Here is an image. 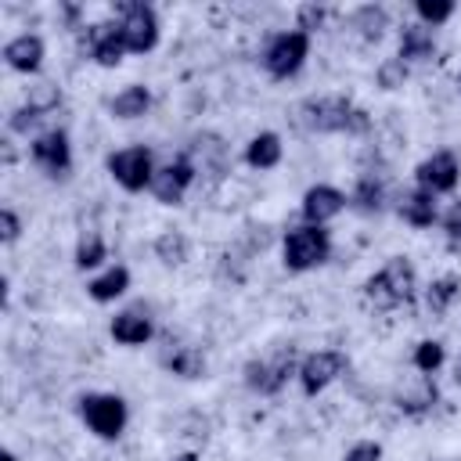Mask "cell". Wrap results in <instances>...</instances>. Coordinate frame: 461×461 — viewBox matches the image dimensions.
Segmentation results:
<instances>
[{
  "label": "cell",
  "mask_w": 461,
  "mask_h": 461,
  "mask_svg": "<svg viewBox=\"0 0 461 461\" xmlns=\"http://www.w3.org/2000/svg\"><path fill=\"white\" fill-rule=\"evenodd\" d=\"M414 288H418L414 263L407 256H389V263L364 281V299L375 310H393L400 303H411L414 299Z\"/></svg>",
  "instance_id": "6da1fadb"
},
{
  "label": "cell",
  "mask_w": 461,
  "mask_h": 461,
  "mask_svg": "<svg viewBox=\"0 0 461 461\" xmlns=\"http://www.w3.org/2000/svg\"><path fill=\"white\" fill-rule=\"evenodd\" d=\"M331 256V234L317 223H303V227H292L281 241V263L292 270V274H303V270H313L321 263H328Z\"/></svg>",
  "instance_id": "7a4b0ae2"
},
{
  "label": "cell",
  "mask_w": 461,
  "mask_h": 461,
  "mask_svg": "<svg viewBox=\"0 0 461 461\" xmlns=\"http://www.w3.org/2000/svg\"><path fill=\"white\" fill-rule=\"evenodd\" d=\"M79 418L86 421V429L101 439H119L126 421H130V407L122 396L115 393H86L79 400Z\"/></svg>",
  "instance_id": "3957f363"
},
{
  "label": "cell",
  "mask_w": 461,
  "mask_h": 461,
  "mask_svg": "<svg viewBox=\"0 0 461 461\" xmlns=\"http://www.w3.org/2000/svg\"><path fill=\"white\" fill-rule=\"evenodd\" d=\"M104 166H108L112 180L130 194L151 187V180H155V158H151V148H144V144H130V148L112 151L104 158Z\"/></svg>",
  "instance_id": "277c9868"
},
{
  "label": "cell",
  "mask_w": 461,
  "mask_h": 461,
  "mask_svg": "<svg viewBox=\"0 0 461 461\" xmlns=\"http://www.w3.org/2000/svg\"><path fill=\"white\" fill-rule=\"evenodd\" d=\"M115 11L122 14L119 18V32H122V43L130 54H148L155 43H158V18H155V7L151 4H140V0H119Z\"/></svg>",
  "instance_id": "5b68a950"
},
{
  "label": "cell",
  "mask_w": 461,
  "mask_h": 461,
  "mask_svg": "<svg viewBox=\"0 0 461 461\" xmlns=\"http://www.w3.org/2000/svg\"><path fill=\"white\" fill-rule=\"evenodd\" d=\"M310 58V32L303 29H288V32H277L267 50H263V68L274 76V79H288L295 76Z\"/></svg>",
  "instance_id": "8992f818"
},
{
  "label": "cell",
  "mask_w": 461,
  "mask_h": 461,
  "mask_svg": "<svg viewBox=\"0 0 461 461\" xmlns=\"http://www.w3.org/2000/svg\"><path fill=\"white\" fill-rule=\"evenodd\" d=\"M353 108L349 97H306L299 104V122L310 130V133H346L349 119H353Z\"/></svg>",
  "instance_id": "52a82bcc"
},
{
  "label": "cell",
  "mask_w": 461,
  "mask_h": 461,
  "mask_svg": "<svg viewBox=\"0 0 461 461\" xmlns=\"http://www.w3.org/2000/svg\"><path fill=\"white\" fill-rule=\"evenodd\" d=\"M299 375V360H295V349H281L274 353L270 360H249L245 364V385L259 396H274L285 389V382Z\"/></svg>",
  "instance_id": "ba28073f"
},
{
  "label": "cell",
  "mask_w": 461,
  "mask_h": 461,
  "mask_svg": "<svg viewBox=\"0 0 461 461\" xmlns=\"http://www.w3.org/2000/svg\"><path fill=\"white\" fill-rule=\"evenodd\" d=\"M29 155L32 162L47 173V176H68L72 169V144L65 130H43L29 140Z\"/></svg>",
  "instance_id": "9c48e42d"
},
{
  "label": "cell",
  "mask_w": 461,
  "mask_h": 461,
  "mask_svg": "<svg viewBox=\"0 0 461 461\" xmlns=\"http://www.w3.org/2000/svg\"><path fill=\"white\" fill-rule=\"evenodd\" d=\"M342 371H346V353H339V349H317V353H306L299 360V375L295 378H299V385H303L306 396H317Z\"/></svg>",
  "instance_id": "30bf717a"
},
{
  "label": "cell",
  "mask_w": 461,
  "mask_h": 461,
  "mask_svg": "<svg viewBox=\"0 0 461 461\" xmlns=\"http://www.w3.org/2000/svg\"><path fill=\"white\" fill-rule=\"evenodd\" d=\"M194 176H198L194 162H191L187 155H180V158L166 162L162 169H155V180H151L148 191H151L155 202H162V205H180L184 194H187V187L194 184Z\"/></svg>",
  "instance_id": "8fae6325"
},
{
  "label": "cell",
  "mask_w": 461,
  "mask_h": 461,
  "mask_svg": "<svg viewBox=\"0 0 461 461\" xmlns=\"http://www.w3.org/2000/svg\"><path fill=\"white\" fill-rule=\"evenodd\" d=\"M414 180H418V187H425L429 194H447V191H454L457 180H461V162H457L454 151H432L429 158H421V162L414 166Z\"/></svg>",
  "instance_id": "7c38bea8"
},
{
  "label": "cell",
  "mask_w": 461,
  "mask_h": 461,
  "mask_svg": "<svg viewBox=\"0 0 461 461\" xmlns=\"http://www.w3.org/2000/svg\"><path fill=\"white\" fill-rule=\"evenodd\" d=\"M83 43H86L90 61H97L101 68H115V65L130 54V50H126V43H122L119 22H97V25H86Z\"/></svg>",
  "instance_id": "4fadbf2b"
},
{
  "label": "cell",
  "mask_w": 461,
  "mask_h": 461,
  "mask_svg": "<svg viewBox=\"0 0 461 461\" xmlns=\"http://www.w3.org/2000/svg\"><path fill=\"white\" fill-rule=\"evenodd\" d=\"M346 205H349V198H346L339 187H331V184H313V187L303 194V220L324 227V223L335 220Z\"/></svg>",
  "instance_id": "5bb4252c"
},
{
  "label": "cell",
  "mask_w": 461,
  "mask_h": 461,
  "mask_svg": "<svg viewBox=\"0 0 461 461\" xmlns=\"http://www.w3.org/2000/svg\"><path fill=\"white\" fill-rule=\"evenodd\" d=\"M108 331H112V339H115V342H122V346H144V342L155 335L151 317H148V310H144V306H130V310L115 313V317H112V324H108Z\"/></svg>",
  "instance_id": "9a60e30c"
},
{
  "label": "cell",
  "mask_w": 461,
  "mask_h": 461,
  "mask_svg": "<svg viewBox=\"0 0 461 461\" xmlns=\"http://www.w3.org/2000/svg\"><path fill=\"white\" fill-rule=\"evenodd\" d=\"M43 40L36 36V32H22V36H14V40H7L4 43V61H7V68H14V72H40V65H43Z\"/></svg>",
  "instance_id": "2e32d148"
},
{
  "label": "cell",
  "mask_w": 461,
  "mask_h": 461,
  "mask_svg": "<svg viewBox=\"0 0 461 461\" xmlns=\"http://www.w3.org/2000/svg\"><path fill=\"white\" fill-rule=\"evenodd\" d=\"M396 212H400V220L411 223V227H432V223L439 220V212H436V194H429L425 187L403 191L400 202H396Z\"/></svg>",
  "instance_id": "e0dca14e"
},
{
  "label": "cell",
  "mask_w": 461,
  "mask_h": 461,
  "mask_svg": "<svg viewBox=\"0 0 461 461\" xmlns=\"http://www.w3.org/2000/svg\"><path fill=\"white\" fill-rule=\"evenodd\" d=\"M436 54V36H432V29L429 25H421V22H414V25H403V32H400V61H429Z\"/></svg>",
  "instance_id": "ac0fdd59"
},
{
  "label": "cell",
  "mask_w": 461,
  "mask_h": 461,
  "mask_svg": "<svg viewBox=\"0 0 461 461\" xmlns=\"http://www.w3.org/2000/svg\"><path fill=\"white\" fill-rule=\"evenodd\" d=\"M281 137L274 133V130H263V133H256L249 144H245V162L252 166V169H274L277 162H281Z\"/></svg>",
  "instance_id": "d6986e66"
},
{
  "label": "cell",
  "mask_w": 461,
  "mask_h": 461,
  "mask_svg": "<svg viewBox=\"0 0 461 461\" xmlns=\"http://www.w3.org/2000/svg\"><path fill=\"white\" fill-rule=\"evenodd\" d=\"M126 288H130V270L126 267H108L104 274H97L90 285H86V295L94 299V303H115L119 295H126Z\"/></svg>",
  "instance_id": "ffe728a7"
},
{
  "label": "cell",
  "mask_w": 461,
  "mask_h": 461,
  "mask_svg": "<svg viewBox=\"0 0 461 461\" xmlns=\"http://www.w3.org/2000/svg\"><path fill=\"white\" fill-rule=\"evenodd\" d=\"M108 108H112L115 119H140V115H148V108H151V90L140 86V83L122 86V90L112 97Z\"/></svg>",
  "instance_id": "44dd1931"
},
{
  "label": "cell",
  "mask_w": 461,
  "mask_h": 461,
  "mask_svg": "<svg viewBox=\"0 0 461 461\" xmlns=\"http://www.w3.org/2000/svg\"><path fill=\"white\" fill-rule=\"evenodd\" d=\"M223 155H227V148H223V140L216 133H198L191 140V151H187V158L194 162V169H212V173L223 169Z\"/></svg>",
  "instance_id": "7402d4cb"
},
{
  "label": "cell",
  "mask_w": 461,
  "mask_h": 461,
  "mask_svg": "<svg viewBox=\"0 0 461 461\" xmlns=\"http://www.w3.org/2000/svg\"><path fill=\"white\" fill-rule=\"evenodd\" d=\"M382 202H385V184L375 176V173H364L357 176L353 191H349V205L357 212H382Z\"/></svg>",
  "instance_id": "603a6c76"
},
{
  "label": "cell",
  "mask_w": 461,
  "mask_h": 461,
  "mask_svg": "<svg viewBox=\"0 0 461 461\" xmlns=\"http://www.w3.org/2000/svg\"><path fill=\"white\" fill-rule=\"evenodd\" d=\"M162 364H166V371L176 375V378H202V371H205V353H202L198 346H173Z\"/></svg>",
  "instance_id": "cb8c5ba5"
},
{
  "label": "cell",
  "mask_w": 461,
  "mask_h": 461,
  "mask_svg": "<svg viewBox=\"0 0 461 461\" xmlns=\"http://www.w3.org/2000/svg\"><path fill=\"white\" fill-rule=\"evenodd\" d=\"M187 256H191V241H187L184 230H162L155 238V259L162 267H184Z\"/></svg>",
  "instance_id": "d4e9b609"
},
{
  "label": "cell",
  "mask_w": 461,
  "mask_h": 461,
  "mask_svg": "<svg viewBox=\"0 0 461 461\" xmlns=\"http://www.w3.org/2000/svg\"><path fill=\"white\" fill-rule=\"evenodd\" d=\"M353 29H360L364 40H382L389 29V11L382 4H360L353 11Z\"/></svg>",
  "instance_id": "484cf974"
},
{
  "label": "cell",
  "mask_w": 461,
  "mask_h": 461,
  "mask_svg": "<svg viewBox=\"0 0 461 461\" xmlns=\"http://www.w3.org/2000/svg\"><path fill=\"white\" fill-rule=\"evenodd\" d=\"M76 270H94V267H101L104 259H108V245H104V238L97 234V230H83L79 234V241H76Z\"/></svg>",
  "instance_id": "4316f807"
},
{
  "label": "cell",
  "mask_w": 461,
  "mask_h": 461,
  "mask_svg": "<svg viewBox=\"0 0 461 461\" xmlns=\"http://www.w3.org/2000/svg\"><path fill=\"white\" fill-rule=\"evenodd\" d=\"M457 295H461V281H457L454 274H443V277H436V281L425 288V306H429L432 313H447Z\"/></svg>",
  "instance_id": "83f0119b"
},
{
  "label": "cell",
  "mask_w": 461,
  "mask_h": 461,
  "mask_svg": "<svg viewBox=\"0 0 461 461\" xmlns=\"http://www.w3.org/2000/svg\"><path fill=\"white\" fill-rule=\"evenodd\" d=\"M396 400H400L396 407H400L403 414H425V411H429V407L439 400V393H436V385H432L429 378H421V385H418L414 393H400Z\"/></svg>",
  "instance_id": "f1b7e54d"
},
{
  "label": "cell",
  "mask_w": 461,
  "mask_h": 461,
  "mask_svg": "<svg viewBox=\"0 0 461 461\" xmlns=\"http://www.w3.org/2000/svg\"><path fill=\"white\" fill-rule=\"evenodd\" d=\"M25 104H29V108H36L40 115H47V112H54V108L61 104V86H58V83H50V79H43V83L29 86Z\"/></svg>",
  "instance_id": "f546056e"
},
{
  "label": "cell",
  "mask_w": 461,
  "mask_h": 461,
  "mask_svg": "<svg viewBox=\"0 0 461 461\" xmlns=\"http://www.w3.org/2000/svg\"><path fill=\"white\" fill-rule=\"evenodd\" d=\"M443 360H447L443 342L425 339V342H418V346H414V367H418L421 375H436V371L443 367Z\"/></svg>",
  "instance_id": "4dcf8cb0"
},
{
  "label": "cell",
  "mask_w": 461,
  "mask_h": 461,
  "mask_svg": "<svg viewBox=\"0 0 461 461\" xmlns=\"http://www.w3.org/2000/svg\"><path fill=\"white\" fill-rule=\"evenodd\" d=\"M414 11H418V18H421V25L436 29V25H443V22L454 18V0H418Z\"/></svg>",
  "instance_id": "1f68e13d"
},
{
  "label": "cell",
  "mask_w": 461,
  "mask_h": 461,
  "mask_svg": "<svg viewBox=\"0 0 461 461\" xmlns=\"http://www.w3.org/2000/svg\"><path fill=\"white\" fill-rule=\"evenodd\" d=\"M375 83H378L382 90H400V86L407 83V61L385 58V61L375 68Z\"/></svg>",
  "instance_id": "d6a6232c"
},
{
  "label": "cell",
  "mask_w": 461,
  "mask_h": 461,
  "mask_svg": "<svg viewBox=\"0 0 461 461\" xmlns=\"http://www.w3.org/2000/svg\"><path fill=\"white\" fill-rule=\"evenodd\" d=\"M40 119H43V115H40L36 108L22 104V108H14V112H11L7 130H11V133H29V130H36V126H40Z\"/></svg>",
  "instance_id": "836d02e7"
},
{
  "label": "cell",
  "mask_w": 461,
  "mask_h": 461,
  "mask_svg": "<svg viewBox=\"0 0 461 461\" xmlns=\"http://www.w3.org/2000/svg\"><path fill=\"white\" fill-rule=\"evenodd\" d=\"M295 18H299V25H295V29L313 32V29H321V22H324V7H321V4H303V7L295 11Z\"/></svg>",
  "instance_id": "e575fe53"
},
{
  "label": "cell",
  "mask_w": 461,
  "mask_h": 461,
  "mask_svg": "<svg viewBox=\"0 0 461 461\" xmlns=\"http://www.w3.org/2000/svg\"><path fill=\"white\" fill-rule=\"evenodd\" d=\"M18 234H22V220H18V212H14V209H0V238H4V245L18 241Z\"/></svg>",
  "instance_id": "d590c367"
},
{
  "label": "cell",
  "mask_w": 461,
  "mask_h": 461,
  "mask_svg": "<svg viewBox=\"0 0 461 461\" xmlns=\"http://www.w3.org/2000/svg\"><path fill=\"white\" fill-rule=\"evenodd\" d=\"M342 461H382V443H371V439H364V443L349 447V454H346Z\"/></svg>",
  "instance_id": "8d00e7d4"
},
{
  "label": "cell",
  "mask_w": 461,
  "mask_h": 461,
  "mask_svg": "<svg viewBox=\"0 0 461 461\" xmlns=\"http://www.w3.org/2000/svg\"><path fill=\"white\" fill-rule=\"evenodd\" d=\"M439 223H443V230H447V238H461V198L439 216Z\"/></svg>",
  "instance_id": "74e56055"
},
{
  "label": "cell",
  "mask_w": 461,
  "mask_h": 461,
  "mask_svg": "<svg viewBox=\"0 0 461 461\" xmlns=\"http://www.w3.org/2000/svg\"><path fill=\"white\" fill-rule=\"evenodd\" d=\"M0 461H18V454H14V450H4V454H0Z\"/></svg>",
  "instance_id": "f35d334b"
},
{
  "label": "cell",
  "mask_w": 461,
  "mask_h": 461,
  "mask_svg": "<svg viewBox=\"0 0 461 461\" xmlns=\"http://www.w3.org/2000/svg\"><path fill=\"white\" fill-rule=\"evenodd\" d=\"M173 461H198V457H194V454H176Z\"/></svg>",
  "instance_id": "ab89813d"
},
{
  "label": "cell",
  "mask_w": 461,
  "mask_h": 461,
  "mask_svg": "<svg viewBox=\"0 0 461 461\" xmlns=\"http://www.w3.org/2000/svg\"><path fill=\"white\" fill-rule=\"evenodd\" d=\"M457 385H461V367H457Z\"/></svg>",
  "instance_id": "60d3db41"
},
{
  "label": "cell",
  "mask_w": 461,
  "mask_h": 461,
  "mask_svg": "<svg viewBox=\"0 0 461 461\" xmlns=\"http://www.w3.org/2000/svg\"><path fill=\"white\" fill-rule=\"evenodd\" d=\"M457 83H461V76H457Z\"/></svg>",
  "instance_id": "b9f144b4"
}]
</instances>
